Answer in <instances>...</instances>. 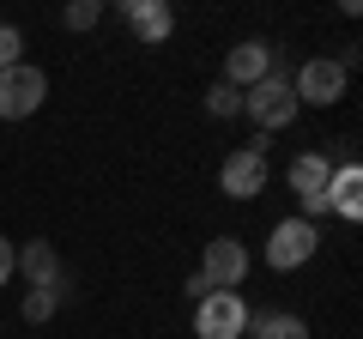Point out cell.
I'll list each match as a JSON object with an SVG mask.
<instances>
[{
	"label": "cell",
	"instance_id": "6da1fadb",
	"mask_svg": "<svg viewBox=\"0 0 363 339\" xmlns=\"http://www.w3.org/2000/svg\"><path fill=\"white\" fill-rule=\"evenodd\" d=\"M242 116L255 121L260 133H279V128H291V121L303 116V104H297V91H291L285 73H267L260 85H248V91H242Z\"/></svg>",
	"mask_w": 363,
	"mask_h": 339
},
{
	"label": "cell",
	"instance_id": "7a4b0ae2",
	"mask_svg": "<svg viewBox=\"0 0 363 339\" xmlns=\"http://www.w3.org/2000/svg\"><path fill=\"white\" fill-rule=\"evenodd\" d=\"M315 248H321V230L309 218H279L267 230V267L272 273H297V267L315 261Z\"/></svg>",
	"mask_w": 363,
	"mask_h": 339
},
{
	"label": "cell",
	"instance_id": "3957f363",
	"mask_svg": "<svg viewBox=\"0 0 363 339\" xmlns=\"http://www.w3.org/2000/svg\"><path fill=\"white\" fill-rule=\"evenodd\" d=\"M43 97H49V79H43V67L18 61L0 73V121H25L43 109Z\"/></svg>",
	"mask_w": 363,
	"mask_h": 339
},
{
	"label": "cell",
	"instance_id": "277c9868",
	"mask_svg": "<svg viewBox=\"0 0 363 339\" xmlns=\"http://www.w3.org/2000/svg\"><path fill=\"white\" fill-rule=\"evenodd\" d=\"M345 67L333 61V55H315V61H303L297 73H291V91H297V104H315V109H333L339 97H345Z\"/></svg>",
	"mask_w": 363,
	"mask_h": 339
},
{
	"label": "cell",
	"instance_id": "5b68a950",
	"mask_svg": "<svg viewBox=\"0 0 363 339\" xmlns=\"http://www.w3.org/2000/svg\"><path fill=\"white\" fill-rule=\"evenodd\" d=\"M248 333V303L236 291H212L194 303V339H242Z\"/></svg>",
	"mask_w": 363,
	"mask_h": 339
},
{
	"label": "cell",
	"instance_id": "8992f818",
	"mask_svg": "<svg viewBox=\"0 0 363 339\" xmlns=\"http://www.w3.org/2000/svg\"><path fill=\"white\" fill-rule=\"evenodd\" d=\"M267 73H285V55L272 49V43H260V37L236 43V49L224 55V85H236V91H248V85H260Z\"/></svg>",
	"mask_w": 363,
	"mask_h": 339
},
{
	"label": "cell",
	"instance_id": "52a82bcc",
	"mask_svg": "<svg viewBox=\"0 0 363 339\" xmlns=\"http://www.w3.org/2000/svg\"><path fill=\"white\" fill-rule=\"evenodd\" d=\"M218 188L230 200H255L260 188H267V152H260V140L255 145H236V152L218 164Z\"/></svg>",
	"mask_w": 363,
	"mask_h": 339
},
{
	"label": "cell",
	"instance_id": "ba28073f",
	"mask_svg": "<svg viewBox=\"0 0 363 339\" xmlns=\"http://www.w3.org/2000/svg\"><path fill=\"white\" fill-rule=\"evenodd\" d=\"M248 267H255V261H248V248L236 243V236H212L206 261H200V279H206L212 291H236L248 279Z\"/></svg>",
	"mask_w": 363,
	"mask_h": 339
},
{
	"label": "cell",
	"instance_id": "9c48e42d",
	"mask_svg": "<svg viewBox=\"0 0 363 339\" xmlns=\"http://www.w3.org/2000/svg\"><path fill=\"white\" fill-rule=\"evenodd\" d=\"M116 18H121V25H128L140 43H164L169 30H176V13H169L164 0H121Z\"/></svg>",
	"mask_w": 363,
	"mask_h": 339
},
{
	"label": "cell",
	"instance_id": "30bf717a",
	"mask_svg": "<svg viewBox=\"0 0 363 339\" xmlns=\"http://www.w3.org/2000/svg\"><path fill=\"white\" fill-rule=\"evenodd\" d=\"M18 273H25V285H30V291H55V285H67L61 255H55V243H43V236L18 243Z\"/></svg>",
	"mask_w": 363,
	"mask_h": 339
},
{
	"label": "cell",
	"instance_id": "8fae6325",
	"mask_svg": "<svg viewBox=\"0 0 363 339\" xmlns=\"http://www.w3.org/2000/svg\"><path fill=\"white\" fill-rule=\"evenodd\" d=\"M327 212L363 218V170H357V157L351 164H333V176H327Z\"/></svg>",
	"mask_w": 363,
	"mask_h": 339
},
{
	"label": "cell",
	"instance_id": "7c38bea8",
	"mask_svg": "<svg viewBox=\"0 0 363 339\" xmlns=\"http://www.w3.org/2000/svg\"><path fill=\"white\" fill-rule=\"evenodd\" d=\"M327 176H333V157H327V152L291 157V188H297V200H321L327 194Z\"/></svg>",
	"mask_w": 363,
	"mask_h": 339
},
{
	"label": "cell",
	"instance_id": "4fadbf2b",
	"mask_svg": "<svg viewBox=\"0 0 363 339\" xmlns=\"http://www.w3.org/2000/svg\"><path fill=\"white\" fill-rule=\"evenodd\" d=\"M248 339H309V321L291 309H267V315H248Z\"/></svg>",
	"mask_w": 363,
	"mask_h": 339
},
{
	"label": "cell",
	"instance_id": "5bb4252c",
	"mask_svg": "<svg viewBox=\"0 0 363 339\" xmlns=\"http://www.w3.org/2000/svg\"><path fill=\"white\" fill-rule=\"evenodd\" d=\"M61 297H67V285H55V291H25V303H18V315H25L30 327H43L55 309H61Z\"/></svg>",
	"mask_w": 363,
	"mask_h": 339
},
{
	"label": "cell",
	"instance_id": "9a60e30c",
	"mask_svg": "<svg viewBox=\"0 0 363 339\" xmlns=\"http://www.w3.org/2000/svg\"><path fill=\"white\" fill-rule=\"evenodd\" d=\"M206 116H218V121H224V116H242V91L218 79V85L206 91Z\"/></svg>",
	"mask_w": 363,
	"mask_h": 339
},
{
	"label": "cell",
	"instance_id": "2e32d148",
	"mask_svg": "<svg viewBox=\"0 0 363 339\" xmlns=\"http://www.w3.org/2000/svg\"><path fill=\"white\" fill-rule=\"evenodd\" d=\"M97 18H104V0H73V6L61 13V25H67V30H91Z\"/></svg>",
	"mask_w": 363,
	"mask_h": 339
},
{
	"label": "cell",
	"instance_id": "e0dca14e",
	"mask_svg": "<svg viewBox=\"0 0 363 339\" xmlns=\"http://www.w3.org/2000/svg\"><path fill=\"white\" fill-rule=\"evenodd\" d=\"M18 49H25V37H18V25H0V73H6V67H18V61H25V55H18Z\"/></svg>",
	"mask_w": 363,
	"mask_h": 339
},
{
	"label": "cell",
	"instance_id": "ac0fdd59",
	"mask_svg": "<svg viewBox=\"0 0 363 339\" xmlns=\"http://www.w3.org/2000/svg\"><path fill=\"white\" fill-rule=\"evenodd\" d=\"M18 273V243H6V236H0V291H6V279Z\"/></svg>",
	"mask_w": 363,
	"mask_h": 339
}]
</instances>
